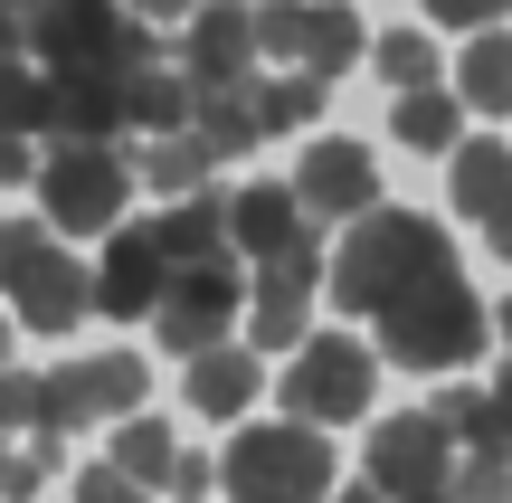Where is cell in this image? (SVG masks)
Here are the masks:
<instances>
[{
  "label": "cell",
  "instance_id": "cell-1",
  "mask_svg": "<svg viewBox=\"0 0 512 503\" xmlns=\"http://www.w3.org/2000/svg\"><path fill=\"white\" fill-rule=\"evenodd\" d=\"M456 276V247H446L437 219H418V209H370V219H351V238L332 247V304L361 323H380L389 304H408L418 285Z\"/></svg>",
  "mask_w": 512,
  "mask_h": 503
},
{
  "label": "cell",
  "instance_id": "cell-2",
  "mask_svg": "<svg viewBox=\"0 0 512 503\" xmlns=\"http://www.w3.org/2000/svg\"><path fill=\"white\" fill-rule=\"evenodd\" d=\"M19 29L48 57V76H143V67H162L152 19H133L124 0H38Z\"/></svg>",
  "mask_w": 512,
  "mask_h": 503
},
{
  "label": "cell",
  "instance_id": "cell-3",
  "mask_svg": "<svg viewBox=\"0 0 512 503\" xmlns=\"http://www.w3.org/2000/svg\"><path fill=\"white\" fill-rule=\"evenodd\" d=\"M484 342H494V314L465 276H437L380 314V361H399V371H465Z\"/></svg>",
  "mask_w": 512,
  "mask_h": 503
},
{
  "label": "cell",
  "instance_id": "cell-4",
  "mask_svg": "<svg viewBox=\"0 0 512 503\" xmlns=\"http://www.w3.org/2000/svg\"><path fill=\"white\" fill-rule=\"evenodd\" d=\"M332 437L304 428V418H266V428H238V447L219 456V485L238 503H332Z\"/></svg>",
  "mask_w": 512,
  "mask_h": 503
},
{
  "label": "cell",
  "instance_id": "cell-5",
  "mask_svg": "<svg viewBox=\"0 0 512 503\" xmlns=\"http://www.w3.org/2000/svg\"><path fill=\"white\" fill-rule=\"evenodd\" d=\"M133 200V162L114 143H48L38 152V209L67 238H114Z\"/></svg>",
  "mask_w": 512,
  "mask_h": 503
},
{
  "label": "cell",
  "instance_id": "cell-6",
  "mask_svg": "<svg viewBox=\"0 0 512 503\" xmlns=\"http://www.w3.org/2000/svg\"><path fill=\"white\" fill-rule=\"evenodd\" d=\"M370 390H380V352H361V342L342 333H313L304 352L285 361V418H304V428H351V418H370Z\"/></svg>",
  "mask_w": 512,
  "mask_h": 503
},
{
  "label": "cell",
  "instance_id": "cell-7",
  "mask_svg": "<svg viewBox=\"0 0 512 503\" xmlns=\"http://www.w3.org/2000/svg\"><path fill=\"white\" fill-rule=\"evenodd\" d=\"M361 485H380L389 503H408V494H446V485H456V428H446L437 409L380 418V428H370V466H361Z\"/></svg>",
  "mask_w": 512,
  "mask_h": 503
},
{
  "label": "cell",
  "instance_id": "cell-8",
  "mask_svg": "<svg viewBox=\"0 0 512 503\" xmlns=\"http://www.w3.org/2000/svg\"><path fill=\"white\" fill-rule=\"evenodd\" d=\"M238 314H247V276H238V257H219V266H181V276L162 285L152 333H162V352L200 361V352H219V333H228Z\"/></svg>",
  "mask_w": 512,
  "mask_h": 503
},
{
  "label": "cell",
  "instance_id": "cell-9",
  "mask_svg": "<svg viewBox=\"0 0 512 503\" xmlns=\"http://www.w3.org/2000/svg\"><path fill=\"white\" fill-rule=\"evenodd\" d=\"M256 48H266V57H294L304 76H323V86H332L370 38H361V19H351L342 0H266V10H256Z\"/></svg>",
  "mask_w": 512,
  "mask_h": 503
},
{
  "label": "cell",
  "instance_id": "cell-10",
  "mask_svg": "<svg viewBox=\"0 0 512 503\" xmlns=\"http://www.w3.org/2000/svg\"><path fill=\"white\" fill-rule=\"evenodd\" d=\"M95 418H143V361L133 352H95V361H57L48 371V428L76 437Z\"/></svg>",
  "mask_w": 512,
  "mask_h": 503
},
{
  "label": "cell",
  "instance_id": "cell-11",
  "mask_svg": "<svg viewBox=\"0 0 512 503\" xmlns=\"http://www.w3.org/2000/svg\"><path fill=\"white\" fill-rule=\"evenodd\" d=\"M228 238H238V257H256V266L323 257V228H313V209L294 200V181H247V190H228Z\"/></svg>",
  "mask_w": 512,
  "mask_h": 503
},
{
  "label": "cell",
  "instance_id": "cell-12",
  "mask_svg": "<svg viewBox=\"0 0 512 503\" xmlns=\"http://www.w3.org/2000/svg\"><path fill=\"white\" fill-rule=\"evenodd\" d=\"M332 276V257H294V266H256L247 285V352H304L313 342V285Z\"/></svg>",
  "mask_w": 512,
  "mask_h": 503
},
{
  "label": "cell",
  "instance_id": "cell-13",
  "mask_svg": "<svg viewBox=\"0 0 512 503\" xmlns=\"http://www.w3.org/2000/svg\"><path fill=\"white\" fill-rule=\"evenodd\" d=\"M162 285H171V257H162V228H114V247H105V266H95V314L105 323H152L162 314Z\"/></svg>",
  "mask_w": 512,
  "mask_h": 503
},
{
  "label": "cell",
  "instance_id": "cell-14",
  "mask_svg": "<svg viewBox=\"0 0 512 503\" xmlns=\"http://www.w3.org/2000/svg\"><path fill=\"white\" fill-rule=\"evenodd\" d=\"M294 200L313 209V228L370 219V209H380V162H370V143H313L304 171H294Z\"/></svg>",
  "mask_w": 512,
  "mask_h": 503
},
{
  "label": "cell",
  "instance_id": "cell-15",
  "mask_svg": "<svg viewBox=\"0 0 512 503\" xmlns=\"http://www.w3.org/2000/svg\"><path fill=\"white\" fill-rule=\"evenodd\" d=\"M181 76L190 86H256V10L238 0H209L181 38Z\"/></svg>",
  "mask_w": 512,
  "mask_h": 503
},
{
  "label": "cell",
  "instance_id": "cell-16",
  "mask_svg": "<svg viewBox=\"0 0 512 503\" xmlns=\"http://www.w3.org/2000/svg\"><path fill=\"white\" fill-rule=\"evenodd\" d=\"M10 314H19V323H38V333H76V323L95 314V276L67 257V247H48V257H38L29 276L10 285Z\"/></svg>",
  "mask_w": 512,
  "mask_h": 503
},
{
  "label": "cell",
  "instance_id": "cell-17",
  "mask_svg": "<svg viewBox=\"0 0 512 503\" xmlns=\"http://www.w3.org/2000/svg\"><path fill=\"white\" fill-rule=\"evenodd\" d=\"M124 86L133 76H48V143H114L133 124Z\"/></svg>",
  "mask_w": 512,
  "mask_h": 503
},
{
  "label": "cell",
  "instance_id": "cell-18",
  "mask_svg": "<svg viewBox=\"0 0 512 503\" xmlns=\"http://www.w3.org/2000/svg\"><path fill=\"white\" fill-rule=\"evenodd\" d=\"M152 228H162L171 276H181V266H219V257H238V238H228V190H219V181H209V190H190V200H171Z\"/></svg>",
  "mask_w": 512,
  "mask_h": 503
},
{
  "label": "cell",
  "instance_id": "cell-19",
  "mask_svg": "<svg viewBox=\"0 0 512 503\" xmlns=\"http://www.w3.org/2000/svg\"><path fill=\"white\" fill-rule=\"evenodd\" d=\"M266 390V352H238V342H219V352L190 361V409L200 418H247V399Z\"/></svg>",
  "mask_w": 512,
  "mask_h": 503
},
{
  "label": "cell",
  "instance_id": "cell-20",
  "mask_svg": "<svg viewBox=\"0 0 512 503\" xmlns=\"http://www.w3.org/2000/svg\"><path fill=\"white\" fill-rule=\"evenodd\" d=\"M427 409L456 428V447H512V361L494 371V390H446Z\"/></svg>",
  "mask_w": 512,
  "mask_h": 503
},
{
  "label": "cell",
  "instance_id": "cell-21",
  "mask_svg": "<svg viewBox=\"0 0 512 503\" xmlns=\"http://www.w3.org/2000/svg\"><path fill=\"white\" fill-rule=\"evenodd\" d=\"M209 171H219V152H209L200 133H152V143L133 152V181H152L162 200H190V190H209Z\"/></svg>",
  "mask_w": 512,
  "mask_h": 503
},
{
  "label": "cell",
  "instance_id": "cell-22",
  "mask_svg": "<svg viewBox=\"0 0 512 503\" xmlns=\"http://www.w3.org/2000/svg\"><path fill=\"white\" fill-rule=\"evenodd\" d=\"M190 133H200L219 162H238V152L266 143V133H256V95H247V86H200V105H190Z\"/></svg>",
  "mask_w": 512,
  "mask_h": 503
},
{
  "label": "cell",
  "instance_id": "cell-23",
  "mask_svg": "<svg viewBox=\"0 0 512 503\" xmlns=\"http://www.w3.org/2000/svg\"><path fill=\"white\" fill-rule=\"evenodd\" d=\"M389 133H399L408 152H456L465 143V95H437V86L399 95V105H389Z\"/></svg>",
  "mask_w": 512,
  "mask_h": 503
},
{
  "label": "cell",
  "instance_id": "cell-24",
  "mask_svg": "<svg viewBox=\"0 0 512 503\" xmlns=\"http://www.w3.org/2000/svg\"><path fill=\"white\" fill-rule=\"evenodd\" d=\"M190 105H200V86H190L181 67H143L124 86V114L143 124V143H152V133H190Z\"/></svg>",
  "mask_w": 512,
  "mask_h": 503
},
{
  "label": "cell",
  "instance_id": "cell-25",
  "mask_svg": "<svg viewBox=\"0 0 512 503\" xmlns=\"http://www.w3.org/2000/svg\"><path fill=\"white\" fill-rule=\"evenodd\" d=\"M446 162H456V209L484 228V219H494V200H512V152L503 143H456Z\"/></svg>",
  "mask_w": 512,
  "mask_h": 503
},
{
  "label": "cell",
  "instance_id": "cell-26",
  "mask_svg": "<svg viewBox=\"0 0 512 503\" xmlns=\"http://www.w3.org/2000/svg\"><path fill=\"white\" fill-rule=\"evenodd\" d=\"M456 86H465V105H484V114H512V29H484V38H465V57H456Z\"/></svg>",
  "mask_w": 512,
  "mask_h": 503
},
{
  "label": "cell",
  "instance_id": "cell-27",
  "mask_svg": "<svg viewBox=\"0 0 512 503\" xmlns=\"http://www.w3.org/2000/svg\"><path fill=\"white\" fill-rule=\"evenodd\" d=\"M256 133H304L313 114H323V76H304V67H285V76H256Z\"/></svg>",
  "mask_w": 512,
  "mask_h": 503
},
{
  "label": "cell",
  "instance_id": "cell-28",
  "mask_svg": "<svg viewBox=\"0 0 512 503\" xmlns=\"http://www.w3.org/2000/svg\"><path fill=\"white\" fill-rule=\"evenodd\" d=\"M114 475H133V485H171V466H181V447H171V428L162 418H124L114 428V456H105Z\"/></svg>",
  "mask_w": 512,
  "mask_h": 503
},
{
  "label": "cell",
  "instance_id": "cell-29",
  "mask_svg": "<svg viewBox=\"0 0 512 503\" xmlns=\"http://www.w3.org/2000/svg\"><path fill=\"white\" fill-rule=\"evenodd\" d=\"M67 437H29V428H0V503H29L38 485L57 475Z\"/></svg>",
  "mask_w": 512,
  "mask_h": 503
},
{
  "label": "cell",
  "instance_id": "cell-30",
  "mask_svg": "<svg viewBox=\"0 0 512 503\" xmlns=\"http://www.w3.org/2000/svg\"><path fill=\"white\" fill-rule=\"evenodd\" d=\"M0 133H19V143H38L48 133V76L19 57V67H0Z\"/></svg>",
  "mask_w": 512,
  "mask_h": 503
},
{
  "label": "cell",
  "instance_id": "cell-31",
  "mask_svg": "<svg viewBox=\"0 0 512 503\" xmlns=\"http://www.w3.org/2000/svg\"><path fill=\"white\" fill-rule=\"evenodd\" d=\"M370 57H380V76H389V86H399V95L437 86V48H427V29H389V38H380V48H370Z\"/></svg>",
  "mask_w": 512,
  "mask_h": 503
},
{
  "label": "cell",
  "instance_id": "cell-32",
  "mask_svg": "<svg viewBox=\"0 0 512 503\" xmlns=\"http://www.w3.org/2000/svg\"><path fill=\"white\" fill-rule=\"evenodd\" d=\"M446 494H456V503H512V447H465Z\"/></svg>",
  "mask_w": 512,
  "mask_h": 503
},
{
  "label": "cell",
  "instance_id": "cell-33",
  "mask_svg": "<svg viewBox=\"0 0 512 503\" xmlns=\"http://www.w3.org/2000/svg\"><path fill=\"white\" fill-rule=\"evenodd\" d=\"M0 428L57 437V428H48V371H0Z\"/></svg>",
  "mask_w": 512,
  "mask_h": 503
},
{
  "label": "cell",
  "instance_id": "cell-34",
  "mask_svg": "<svg viewBox=\"0 0 512 503\" xmlns=\"http://www.w3.org/2000/svg\"><path fill=\"white\" fill-rule=\"evenodd\" d=\"M48 247H57V228H48V219H0V304H10V285L29 276Z\"/></svg>",
  "mask_w": 512,
  "mask_h": 503
},
{
  "label": "cell",
  "instance_id": "cell-35",
  "mask_svg": "<svg viewBox=\"0 0 512 503\" xmlns=\"http://www.w3.org/2000/svg\"><path fill=\"white\" fill-rule=\"evenodd\" d=\"M76 503H152V485H133V475H114V466H86L76 475Z\"/></svg>",
  "mask_w": 512,
  "mask_h": 503
},
{
  "label": "cell",
  "instance_id": "cell-36",
  "mask_svg": "<svg viewBox=\"0 0 512 503\" xmlns=\"http://www.w3.org/2000/svg\"><path fill=\"white\" fill-rule=\"evenodd\" d=\"M427 19H456V29H484V19H503L512 0H418Z\"/></svg>",
  "mask_w": 512,
  "mask_h": 503
},
{
  "label": "cell",
  "instance_id": "cell-37",
  "mask_svg": "<svg viewBox=\"0 0 512 503\" xmlns=\"http://www.w3.org/2000/svg\"><path fill=\"white\" fill-rule=\"evenodd\" d=\"M209 485H219V466H209V456H181V466H171V494H181V503H200Z\"/></svg>",
  "mask_w": 512,
  "mask_h": 503
},
{
  "label": "cell",
  "instance_id": "cell-38",
  "mask_svg": "<svg viewBox=\"0 0 512 503\" xmlns=\"http://www.w3.org/2000/svg\"><path fill=\"white\" fill-rule=\"evenodd\" d=\"M124 10H133V19H200L209 0H124Z\"/></svg>",
  "mask_w": 512,
  "mask_h": 503
},
{
  "label": "cell",
  "instance_id": "cell-39",
  "mask_svg": "<svg viewBox=\"0 0 512 503\" xmlns=\"http://www.w3.org/2000/svg\"><path fill=\"white\" fill-rule=\"evenodd\" d=\"M484 238H494V257H512V200H494V219H484Z\"/></svg>",
  "mask_w": 512,
  "mask_h": 503
},
{
  "label": "cell",
  "instance_id": "cell-40",
  "mask_svg": "<svg viewBox=\"0 0 512 503\" xmlns=\"http://www.w3.org/2000/svg\"><path fill=\"white\" fill-rule=\"evenodd\" d=\"M19 48H29V29H19V19H0V67H19Z\"/></svg>",
  "mask_w": 512,
  "mask_h": 503
},
{
  "label": "cell",
  "instance_id": "cell-41",
  "mask_svg": "<svg viewBox=\"0 0 512 503\" xmlns=\"http://www.w3.org/2000/svg\"><path fill=\"white\" fill-rule=\"evenodd\" d=\"M332 503H389L380 485H342V494H332Z\"/></svg>",
  "mask_w": 512,
  "mask_h": 503
},
{
  "label": "cell",
  "instance_id": "cell-42",
  "mask_svg": "<svg viewBox=\"0 0 512 503\" xmlns=\"http://www.w3.org/2000/svg\"><path fill=\"white\" fill-rule=\"evenodd\" d=\"M10 333H19V314H10V304H0V371H10Z\"/></svg>",
  "mask_w": 512,
  "mask_h": 503
},
{
  "label": "cell",
  "instance_id": "cell-43",
  "mask_svg": "<svg viewBox=\"0 0 512 503\" xmlns=\"http://www.w3.org/2000/svg\"><path fill=\"white\" fill-rule=\"evenodd\" d=\"M29 10H38V0H0V19H29Z\"/></svg>",
  "mask_w": 512,
  "mask_h": 503
},
{
  "label": "cell",
  "instance_id": "cell-44",
  "mask_svg": "<svg viewBox=\"0 0 512 503\" xmlns=\"http://www.w3.org/2000/svg\"><path fill=\"white\" fill-rule=\"evenodd\" d=\"M494 333H503V342H512V304H494Z\"/></svg>",
  "mask_w": 512,
  "mask_h": 503
},
{
  "label": "cell",
  "instance_id": "cell-45",
  "mask_svg": "<svg viewBox=\"0 0 512 503\" xmlns=\"http://www.w3.org/2000/svg\"><path fill=\"white\" fill-rule=\"evenodd\" d=\"M408 503H456V494H408Z\"/></svg>",
  "mask_w": 512,
  "mask_h": 503
},
{
  "label": "cell",
  "instance_id": "cell-46",
  "mask_svg": "<svg viewBox=\"0 0 512 503\" xmlns=\"http://www.w3.org/2000/svg\"><path fill=\"white\" fill-rule=\"evenodd\" d=\"M238 10H247V0H238Z\"/></svg>",
  "mask_w": 512,
  "mask_h": 503
}]
</instances>
